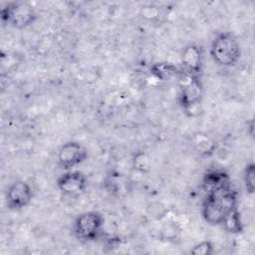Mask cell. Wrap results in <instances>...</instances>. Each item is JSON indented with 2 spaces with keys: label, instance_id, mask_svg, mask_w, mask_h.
Masks as SVG:
<instances>
[{
  "label": "cell",
  "instance_id": "cell-5",
  "mask_svg": "<svg viewBox=\"0 0 255 255\" xmlns=\"http://www.w3.org/2000/svg\"><path fill=\"white\" fill-rule=\"evenodd\" d=\"M1 21L17 29H24L32 25L37 19L34 7L23 1L9 2L0 11Z\"/></svg>",
  "mask_w": 255,
  "mask_h": 255
},
{
  "label": "cell",
  "instance_id": "cell-8",
  "mask_svg": "<svg viewBox=\"0 0 255 255\" xmlns=\"http://www.w3.org/2000/svg\"><path fill=\"white\" fill-rule=\"evenodd\" d=\"M203 55L202 46L195 43L186 45L180 56L181 74L189 77H201L204 60Z\"/></svg>",
  "mask_w": 255,
  "mask_h": 255
},
{
  "label": "cell",
  "instance_id": "cell-10",
  "mask_svg": "<svg viewBox=\"0 0 255 255\" xmlns=\"http://www.w3.org/2000/svg\"><path fill=\"white\" fill-rule=\"evenodd\" d=\"M229 184H231V178L229 174L223 169L216 168L210 169L204 173L201 186L206 194Z\"/></svg>",
  "mask_w": 255,
  "mask_h": 255
},
{
  "label": "cell",
  "instance_id": "cell-15",
  "mask_svg": "<svg viewBox=\"0 0 255 255\" xmlns=\"http://www.w3.org/2000/svg\"><path fill=\"white\" fill-rule=\"evenodd\" d=\"M131 162L133 169L139 173H147L150 170V159L148 155L142 150H138L133 153Z\"/></svg>",
  "mask_w": 255,
  "mask_h": 255
},
{
  "label": "cell",
  "instance_id": "cell-3",
  "mask_svg": "<svg viewBox=\"0 0 255 255\" xmlns=\"http://www.w3.org/2000/svg\"><path fill=\"white\" fill-rule=\"evenodd\" d=\"M104 225L105 217L101 212L96 210L85 211L75 218L72 232L78 240L91 242L101 236Z\"/></svg>",
  "mask_w": 255,
  "mask_h": 255
},
{
  "label": "cell",
  "instance_id": "cell-13",
  "mask_svg": "<svg viewBox=\"0 0 255 255\" xmlns=\"http://www.w3.org/2000/svg\"><path fill=\"white\" fill-rule=\"evenodd\" d=\"M105 186L108 192L114 195H121L128 191V179L119 172H112L107 176Z\"/></svg>",
  "mask_w": 255,
  "mask_h": 255
},
{
  "label": "cell",
  "instance_id": "cell-12",
  "mask_svg": "<svg viewBox=\"0 0 255 255\" xmlns=\"http://www.w3.org/2000/svg\"><path fill=\"white\" fill-rule=\"evenodd\" d=\"M192 145L195 151L202 156H210L217 149L216 140L204 132H198L193 136Z\"/></svg>",
  "mask_w": 255,
  "mask_h": 255
},
{
  "label": "cell",
  "instance_id": "cell-7",
  "mask_svg": "<svg viewBox=\"0 0 255 255\" xmlns=\"http://www.w3.org/2000/svg\"><path fill=\"white\" fill-rule=\"evenodd\" d=\"M59 191L68 197H79L84 194L89 186L85 173L79 170H67L57 179Z\"/></svg>",
  "mask_w": 255,
  "mask_h": 255
},
{
  "label": "cell",
  "instance_id": "cell-16",
  "mask_svg": "<svg viewBox=\"0 0 255 255\" xmlns=\"http://www.w3.org/2000/svg\"><path fill=\"white\" fill-rule=\"evenodd\" d=\"M243 182L245 190L248 194H253L255 191V164L249 162L244 167Z\"/></svg>",
  "mask_w": 255,
  "mask_h": 255
},
{
  "label": "cell",
  "instance_id": "cell-2",
  "mask_svg": "<svg viewBox=\"0 0 255 255\" xmlns=\"http://www.w3.org/2000/svg\"><path fill=\"white\" fill-rule=\"evenodd\" d=\"M210 57L220 67H234L241 58V47L231 32H220L215 35L210 45Z\"/></svg>",
  "mask_w": 255,
  "mask_h": 255
},
{
  "label": "cell",
  "instance_id": "cell-1",
  "mask_svg": "<svg viewBox=\"0 0 255 255\" xmlns=\"http://www.w3.org/2000/svg\"><path fill=\"white\" fill-rule=\"evenodd\" d=\"M236 207H238V193L231 183L205 194L201 205L202 218L209 225L220 226L224 217Z\"/></svg>",
  "mask_w": 255,
  "mask_h": 255
},
{
  "label": "cell",
  "instance_id": "cell-17",
  "mask_svg": "<svg viewBox=\"0 0 255 255\" xmlns=\"http://www.w3.org/2000/svg\"><path fill=\"white\" fill-rule=\"evenodd\" d=\"M213 251H214L213 243L209 240L200 241L190 249V253L193 255H211Z\"/></svg>",
  "mask_w": 255,
  "mask_h": 255
},
{
  "label": "cell",
  "instance_id": "cell-9",
  "mask_svg": "<svg viewBox=\"0 0 255 255\" xmlns=\"http://www.w3.org/2000/svg\"><path fill=\"white\" fill-rule=\"evenodd\" d=\"M33 198V189L26 180L19 179L10 184L6 192V205L9 210L19 211L27 207Z\"/></svg>",
  "mask_w": 255,
  "mask_h": 255
},
{
  "label": "cell",
  "instance_id": "cell-6",
  "mask_svg": "<svg viewBox=\"0 0 255 255\" xmlns=\"http://www.w3.org/2000/svg\"><path fill=\"white\" fill-rule=\"evenodd\" d=\"M87 147L79 141L69 140L61 145L57 153L58 164L65 170H71L88 159Z\"/></svg>",
  "mask_w": 255,
  "mask_h": 255
},
{
  "label": "cell",
  "instance_id": "cell-4",
  "mask_svg": "<svg viewBox=\"0 0 255 255\" xmlns=\"http://www.w3.org/2000/svg\"><path fill=\"white\" fill-rule=\"evenodd\" d=\"M182 76L184 81L180 85L178 104L187 116L192 117L199 112L203 96V85L201 77Z\"/></svg>",
  "mask_w": 255,
  "mask_h": 255
},
{
  "label": "cell",
  "instance_id": "cell-11",
  "mask_svg": "<svg viewBox=\"0 0 255 255\" xmlns=\"http://www.w3.org/2000/svg\"><path fill=\"white\" fill-rule=\"evenodd\" d=\"M149 73L154 79L160 82H168L173 78L181 76L180 68L166 61L153 63L149 67Z\"/></svg>",
  "mask_w": 255,
  "mask_h": 255
},
{
  "label": "cell",
  "instance_id": "cell-14",
  "mask_svg": "<svg viewBox=\"0 0 255 255\" xmlns=\"http://www.w3.org/2000/svg\"><path fill=\"white\" fill-rule=\"evenodd\" d=\"M220 226L228 233L239 234L244 230V225L242 222L241 214L238 207L232 209L223 219Z\"/></svg>",
  "mask_w": 255,
  "mask_h": 255
}]
</instances>
